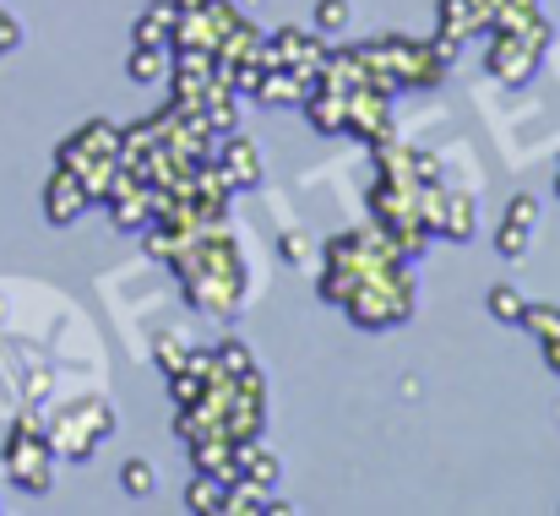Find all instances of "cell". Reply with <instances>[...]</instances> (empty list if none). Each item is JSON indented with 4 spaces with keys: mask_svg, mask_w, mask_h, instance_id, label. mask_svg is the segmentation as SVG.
Listing matches in <instances>:
<instances>
[{
    "mask_svg": "<svg viewBox=\"0 0 560 516\" xmlns=\"http://www.w3.org/2000/svg\"><path fill=\"white\" fill-rule=\"evenodd\" d=\"M175 272H180L186 300L196 310H207V316H218V321H234V316H240V300H245L250 283H245V256H240V245L229 239V228L207 223L186 250L175 256Z\"/></svg>",
    "mask_w": 560,
    "mask_h": 516,
    "instance_id": "obj_1",
    "label": "cell"
},
{
    "mask_svg": "<svg viewBox=\"0 0 560 516\" xmlns=\"http://www.w3.org/2000/svg\"><path fill=\"white\" fill-rule=\"evenodd\" d=\"M0 462H5V473H11V484H16L22 495H49L60 457H55V446H49V435H44V413H38L33 402H22V408L11 413Z\"/></svg>",
    "mask_w": 560,
    "mask_h": 516,
    "instance_id": "obj_2",
    "label": "cell"
},
{
    "mask_svg": "<svg viewBox=\"0 0 560 516\" xmlns=\"http://www.w3.org/2000/svg\"><path fill=\"white\" fill-rule=\"evenodd\" d=\"M55 164L77 174L93 201H104L109 185H115V174H120V131H115L109 120H88L82 131H71V137L60 142Z\"/></svg>",
    "mask_w": 560,
    "mask_h": 516,
    "instance_id": "obj_3",
    "label": "cell"
},
{
    "mask_svg": "<svg viewBox=\"0 0 560 516\" xmlns=\"http://www.w3.org/2000/svg\"><path fill=\"white\" fill-rule=\"evenodd\" d=\"M349 321L365 327V332H386V327H402L413 316V278H408V261H392L381 267L375 278H365L349 300H343Z\"/></svg>",
    "mask_w": 560,
    "mask_h": 516,
    "instance_id": "obj_4",
    "label": "cell"
},
{
    "mask_svg": "<svg viewBox=\"0 0 560 516\" xmlns=\"http://www.w3.org/2000/svg\"><path fill=\"white\" fill-rule=\"evenodd\" d=\"M44 435H49L55 457H66V462H88V457L115 435V408H109L104 397L60 402V408L44 419Z\"/></svg>",
    "mask_w": 560,
    "mask_h": 516,
    "instance_id": "obj_5",
    "label": "cell"
},
{
    "mask_svg": "<svg viewBox=\"0 0 560 516\" xmlns=\"http://www.w3.org/2000/svg\"><path fill=\"white\" fill-rule=\"evenodd\" d=\"M371 49H375V60H381V71L397 82V93H402V87H435L441 71H446V60L430 49V38L386 33V38H375Z\"/></svg>",
    "mask_w": 560,
    "mask_h": 516,
    "instance_id": "obj_6",
    "label": "cell"
},
{
    "mask_svg": "<svg viewBox=\"0 0 560 516\" xmlns=\"http://www.w3.org/2000/svg\"><path fill=\"white\" fill-rule=\"evenodd\" d=\"M539 60H545V49L528 38V33H512V27H490V49H485V66H490V77L495 82H512V87H523L534 71H539Z\"/></svg>",
    "mask_w": 560,
    "mask_h": 516,
    "instance_id": "obj_7",
    "label": "cell"
},
{
    "mask_svg": "<svg viewBox=\"0 0 560 516\" xmlns=\"http://www.w3.org/2000/svg\"><path fill=\"white\" fill-rule=\"evenodd\" d=\"M267 60L272 66H289V71H300L305 82H316V71H322V60H327V38L311 27V33H294V27H278L272 38H267Z\"/></svg>",
    "mask_w": 560,
    "mask_h": 516,
    "instance_id": "obj_8",
    "label": "cell"
},
{
    "mask_svg": "<svg viewBox=\"0 0 560 516\" xmlns=\"http://www.w3.org/2000/svg\"><path fill=\"white\" fill-rule=\"evenodd\" d=\"M88 207H93L88 185H82V179H77L71 169H60V164H55L49 185H44V218H49L55 228H66V223H77Z\"/></svg>",
    "mask_w": 560,
    "mask_h": 516,
    "instance_id": "obj_9",
    "label": "cell"
},
{
    "mask_svg": "<svg viewBox=\"0 0 560 516\" xmlns=\"http://www.w3.org/2000/svg\"><path fill=\"white\" fill-rule=\"evenodd\" d=\"M218 169L229 179V190H256L261 185V153H256V142H245V137L229 131V142L218 153Z\"/></svg>",
    "mask_w": 560,
    "mask_h": 516,
    "instance_id": "obj_10",
    "label": "cell"
},
{
    "mask_svg": "<svg viewBox=\"0 0 560 516\" xmlns=\"http://www.w3.org/2000/svg\"><path fill=\"white\" fill-rule=\"evenodd\" d=\"M479 228V212H474V190H452L441 196V212H435V234L441 239H474Z\"/></svg>",
    "mask_w": 560,
    "mask_h": 516,
    "instance_id": "obj_11",
    "label": "cell"
},
{
    "mask_svg": "<svg viewBox=\"0 0 560 516\" xmlns=\"http://www.w3.org/2000/svg\"><path fill=\"white\" fill-rule=\"evenodd\" d=\"M175 22H180V5H175V0H153V5L142 11V22H137L131 38H137V44H164V49H170V44H175Z\"/></svg>",
    "mask_w": 560,
    "mask_h": 516,
    "instance_id": "obj_12",
    "label": "cell"
},
{
    "mask_svg": "<svg viewBox=\"0 0 560 516\" xmlns=\"http://www.w3.org/2000/svg\"><path fill=\"white\" fill-rule=\"evenodd\" d=\"M485 310H490L501 327H523V316H528V300H523V289H512V283H495V289L485 294Z\"/></svg>",
    "mask_w": 560,
    "mask_h": 516,
    "instance_id": "obj_13",
    "label": "cell"
},
{
    "mask_svg": "<svg viewBox=\"0 0 560 516\" xmlns=\"http://www.w3.org/2000/svg\"><path fill=\"white\" fill-rule=\"evenodd\" d=\"M126 71H131V82H164V77H170V55H164V44H137Z\"/></svg>",
    "mask_w": 560,
    "mask_h": 516,
    "instance_id": "obj_14",
    "label": "cell"
},
{
    "mask_svg": "<svg viewBox=\"0 0 560 516\" xmlns=\"http://www.w3.org/2000/svg\"><path fill=\"white\" fill-rule=\"evenodd\" d=\"M223 479H212V473H196V484H190V495H186V506L190 512H212V516H223Z\"/></svg>",
    "mask_w": 560,
    "mask_h": 516,
    "instance_id": "obj_15",
    "label": "cell"
},
{
    "mask_svg": "<svg viewBox=\"0 0 560 516\" xmlns=\"http://www.w3.org/2000/svg\"><path fill=\"white\" fill-rule=\"evenodd\" d=\"M495 250H501L506 261H523V256L534 250V228H528V223H512V218H501V234H495Z\"/></svg>",
    "mask_w": 560,
    "mask_h": 516,
    "instance_id": "obj_16",
    "label": "cell"
},
{
    "mask_svg": "<svg viewBox=\"0 0 560 516\" xmlns=\"http://www.w3.org/2000/svg\"><path fill=\"white\" fill-rule=\"evenodd\" d=\"M153 484H159V473H153V462H142V457H131V462H120V490H126L131 501H148V495H153Z\"/></svg>",
    "mask_w": 560,
    "mask_h": 516,
    "instance_id": "obj_17",
    "label": "cell"
},
{
    "mask_svg": "<svg viewBox=\"0 0 560 516\" xmlns=\"http://www.w3.org/2000/svg\"><path fill=\"white\" fill-rule=\"evenodd\" d=\"M311 16H316V33H322V38H332V33H343V27H349L354 5H349V0H316V11H311Z\"/></svg>",
    "mask_w": 560,
    "mask_h": 516,
    "instance_id": "obj_18",
    "label": "cell"
},
{
    "mask_svg": "<svg viewBox=\"0 0 560 516\" xmlns=\"http://www.w3.org/2000/svg\"><path fill=\"white\" fill-rule=\"evenodd\" d=\"M278 256H283L289 267H305V261L316 256V239H311L305 228H283V234H278Z\"/></svg>",
    "mask_w": 560,
    "mask_h": 516,
    "instance_id": "obj_19",
    "label": "cell"
},
{
    "mask_svg": "<svg viewBox=\"0 0 560 516\" xmlns=\"http://www.w3.org/2000/svg\"><path fill=\"white\" fill-rule=\"evenodd\" d=\"M523 327L545 343V338H560V305H534L528 300V316H523Z\"/></svg>",
    "mask_w": 560,
    "mask_h": 516,
    "instance_id": "obj_20",
    "label": "cell"
},
{
    "mask_svg": "<svg viewBox=\"0 0 560 516\" xmlns=\"http://www.w3.org/2000/svg\"><path fill=\"white\" fill-rule=\"evenodd\" d=\"M506 218H512V223H528V228H539V196H512Z\"/></svg>",
    "mask_w": 560,
    "mask_h": 516,
    "instance_id": "obj_21",
    "label": "cell"
},
{
    "mask_svg": "<svg viewBox=\"0 0 560 516\" xmlns=\"http://www.w3.org/2000/svg\"><path fill=\"white\" fill-rule=\"evenodd\" d=\"M16 38H22V27H16V16L0 5V55H5V49H16Z\"/></svg>",
    "mask_w": 560,
    "mask_h": 516,
    "instance_id": "obj_22",
    "label": "cell"
},
{
    "mask_svg": "<svg viewBox=\"0 0 560 516\" xmlns=\"http://www.w3.org/2000/svg\"><path fill=\"white\" fill-rule=\"evenodd\" d=\"M495 5H501V0H468V11H474V16H485V22L495 16Z\"/></svg>",
    "mask_w": 560,
    "mask_h": 516,
    "instance_id": "obj_23",
    "label": "cell"
},
{
    "mask_svg": "<svg viewBox=\"0 0 560 516\" xmlns=\"http://www.w3.org/2000/svg\"><path fill=\"white\" fill-rule=\"evenodd\" d=\"M545 359H550V370L560 375V338H545Z\"/></svg>",
    "mask_w": 560,
    "mask_h": 516,
    "instance_id": "obj_24",
    "label": "cell"
},
{
    "mask_svg": "<svg viewBox=\"0 0 560 516\" xmlns=\"http://www.w3.org/2000/svg\"><path fill=\"white\" fill-rule=\"evenodd\" d=\"M175 5H180V11H196V5H201V0H175Z\"/></svg>",
    "mask_w": 560,
    "mask_h": 516,
    "instance_id": "obj_25",
    "label": "cell"
}]
</instances>
